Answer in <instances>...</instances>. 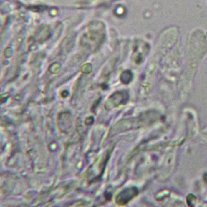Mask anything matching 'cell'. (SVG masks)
<instances>
[{
  "label": "cell",
  "mask_w": 207,
  "mask_h": 207,
  "mask_svg": "<svg viewBox=\"0 0 207 207\" xmlns=\"http://www.w3.org/2000/svg\"><path fill=\"white\" fill-rule=\"evenodd\" d=\"M133 75L130 71H126L121 75V81L124 84L129 83L132 80Z\"/></svg>",
  "instance_id": "3"
},
{
  "label": "cell",
  "mask_w": 207,
  "mask_h": 207,
  "mask_svg": "<svg viewBox=\"0 0 207 207\" xmlns=\"http://www.w3.org/2000/svg\"><path fill=\"white\" fill-rule=\"evenodd\" d=\"M139 193L135 187L127 188L117 194L115 198V202L119 205H124L131 201Z\"/></svg>",
  "instance_id": "1"
},
{
  "label": "cell",
  "mask_w": 207,
  "mask_h": 207,
  "mask_svg": "<svg viewBox=\"0 0 207 207\" xmlns=\"http://www.w3.org/2000/svg\"><path fill=\"white\" fill-rule=\"evenodd\" d=\"M127 95L125 92H116L108 98L105 103V107L107 110H111L123 103L127 100Z\"/></svg>",
  "instance_id": "2"
},
{
  "label": "cell",
  "mask_w": 207,
  "mask_h": 207,
  "mask_svg": "<svg viewBox=\"0 0 207 207\" xmlns=\"http://www.w3.org/2000/svg\"><path fill=\"white\" fill-rule=\"evenodd\" d=\"M196 200V197L194 196L192 194H190L188 196V198H187V202H188V203L189 204V205L190 206H192L193 204L192 203H194Z\"/></svg>",
  "instance_id": "4"
}]
</instances>
